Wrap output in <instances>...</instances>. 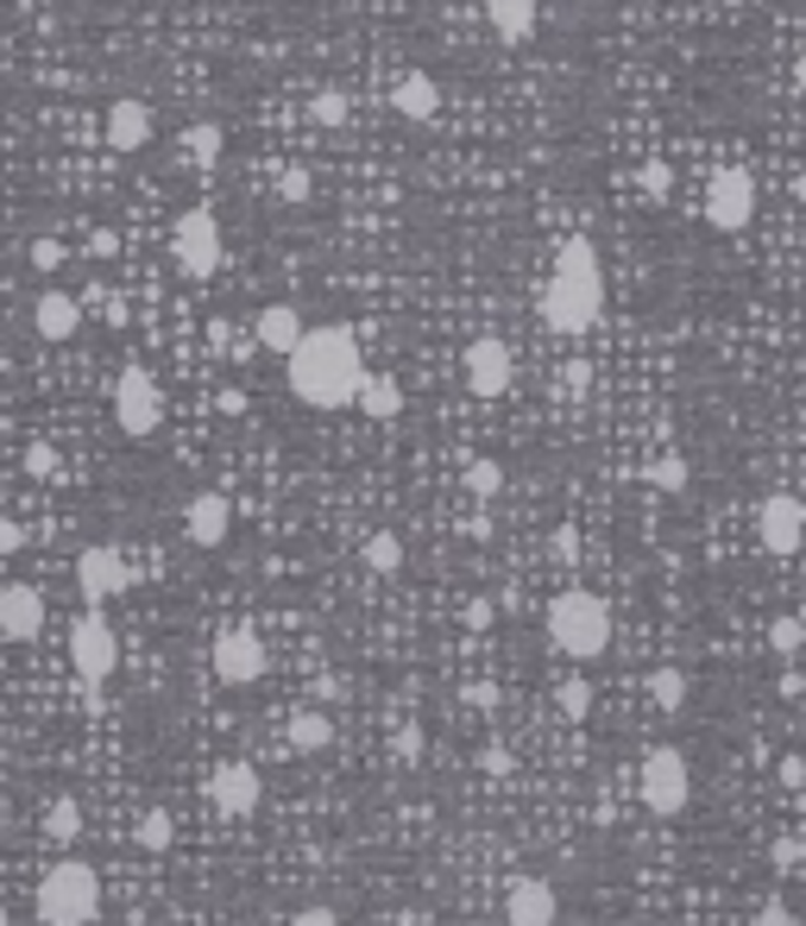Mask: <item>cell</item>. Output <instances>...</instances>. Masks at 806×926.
Segmentation results:
<instances>
[{"instance_id": "obj_1", "label": "cell", "mask_w": 806, "mask_h": 926, "mask_svg": "<svg viewBox=\"0 0 806 926\" xmlns=\"http://www.w3.org/2000/svg\"><path fill=\"white\" fill-rule=\"evenodd\" d=\"M283 378H290V391L303 397L309 410H347L353 397H359V385H366L359 334L341 329V322L303 329V341L283 353Z\"/></svg>"}, {"instance_id": "obj_2", "label": "cell", "mask_w": 806, "mask_h": 926, "mask_svg": "<svg viewBox=\"0 0 806 926\" xmlns=\"http://www.w3.org/2000/svg\"><path fill=\"white\" fill-rule=\"evenodd\" d=\"M542 322L555 334H587L605 309V278H599V259H592V240H561L555 246V278L542 284Z\"/></svg>"}, {"instance_id": "obj_3", "label": "cell", "mask_w": 806, "mask_h": 926, "mask_svg": "<svg viewBox=\"0 0 806 926\" xmlns=\"http://www.w3.org/2000/svg\"><path fill=\"white\" fill-rule=\"evenodd\" d=\"M548 643H555L561 656H573V661L605 656V643H611V612H605V599L587 593V586H567V593L548 605Z\"/></svg>"}, {"instance_id": "obj_4", "label": "cell", "mask_w": 806, "mask_h": 926, "mask_svg": "<svg viewBox=\"0 0 806 926\" xmlns=\"http://www.w3.org/2000/svg\"><path fill=\"white\" fill-rule=\"evenodd\" d=\"M101 914V876L88 863H51L39 882V920L44 926H88Z\"/></svg>"}, {"instance_id": "obj_5", "label": "cell", "mask_w": 806, "mask_h": 926, "mask_svg": "<svg viewBox=\"0 0 806 926\" xmlns=\"http://www.w3.org/2000/svg\"><path fill=\"white\" fill-rule=\"evenodd\" d=\"M69 668H76L83 687L114 681V668H120V637H114V624L101 617V605H88V612L69 624Z\"/></svg>"}, {"instance_id": "obj_6", "label": "cell", "mask_w": 806, "mask_h": 926, "mask_svg": "<svg viewBox=\"0 0 806 926\" xmlns=\"http://www.w3.org/2000/svg\"><path fill=\"white\" fill-rule=\"evenodd\" d=\"M171 259L183 278H215V265L227 259V234H221L215 208H183L171 227Z\"/></svg>"}, {"instance_id": "obj_7", "label": "cell", "mask_w": 806, "mask_h": 926, "mask_svg": "<svg viewBox=\"0 0 806 926\" xmlns=\"http://www.w3.org/2000/svg\"><path fill=\"white\" fill-rule=\"evenodd\" d=\"M636 788H643V807L655 819H675L687 814V800H694V775H687V756L680 750H649L643 756V769H636Z\"/></svg>"}, {"instance_id": "obj_8", "label": "cell", "mask_w": 806, "mask_h": 926, "mask_svg": "<svg viewBox=\"0 0 806 926\" xmlns=\"http://www.w3.org/2000/svg\"><path fill=\"white\" fill-rule=\"evenodd\" d=\"M114 422H120L132 441L158 435V422H164V385H158L146 366H127V373H120V385H114Z\"/></svg>"}, {"instance_id": "obj_9", "label": "cell", "mask_w": 806, "mask_h": 926, "mask_svg": "<svg viewBox=\"0 0 806 926\" xmlns=\"http://www.w3.org/2000/svg\"><path fill=\"white\" fill-rule=\"evenodd\" d=\"M756 215V176L743 171V164H724L712 183H706V227H719V234H743Z\"/></svg>"}, {"instance_id": "obj_10", "label": "cell", "mask_w": 806, "mask_h": 926, "mask_svg": "<svg viewBox=\"0 0 806 926\" xmlns=\"http://www.w3.org/2000/svg\"><path fill=\"white\" fill-rule=\"evenodd\" d=\"M127 586H132V568L114 542H88V549L76 554V593H83V605H108V599H120Z\"/></svg>"}, {"instance_id": "obj_11", "label": "cell", "mask_w": 806, "mask_h": 926, "mask_svg": "<svg viewBox=\"0 0 806 926\" xmlns=\"http://www.w3.org/2000/svg\"><path fill=\"white\" fill-rule=\"evenodd\" d=\"M265 668H271V656H265V637H259V631L234 624V631H221V637H215V675H221L227 687L265 681Z\"/></svg>"}, {"instance_id": "obj_12", "label": "cell", "mask_w": 806, "mask_h": 926, "mask_svg": "<svg viewBox=\"0 0 806 926\" xmlns=\"http://www.w3.org/2000/svg\"><path fill=\"white\" fill-rule=\"evenodd\" d=\"M756 536H763L769 554H794L806 542V505L794 492H769L756 505Z\"/></svg>"}, {"instance_id": "obj_13", "label": "cell", "mask_w": 806, "mask_h": 926, "mask_svg": "<svg viewBox=\"0 0 806 926\" xmlns=\"http://www.w3.org/2000/svg\"><path fill=\"white\" fill-rule=\"evenodd\" d=\"M511 378H517L511 347H504L498 334H480V341L466 347V391L473 397H504L511 391Z\"/></svg>"}, {"instance_id": "obj_14", "label": "cell", "mask_w": 806, "mask_h": 926, "mask_svg": "<svg viewBox=\"0 0 806 926\" xmlns=\"http://www.w3.org/2000/svg\"><path fill=\"white\" fill-rule=\"evenodd\" d=\"M259 794H265V782H259L252 763H221V769L208 775V800H215L227 819H246L259 807Z\"/></svg>"}, {"instance_id": "obj_15", "label": "cell", "mask_w": 806, "mask_h": 926, "mask_svg": "<svg viewBox=\"0 0 806 926\" xmlns=\"http://www.w3.org/2000/svg\"><path fill=\"white\" fill-rule=\"evenodd\" d=\"M227 529H234V505H227L221 492H196V498L183 505V536H190L196 549H221Z\"/></svg>"}, {"instance_id": "obj_16", "label": "cell", "mask_w": 806, "mask_h": 926, "mask_svg": "<svg viewBox=\"0 0 806 926\" xmlns=\"http://www.w3.org/2000/svg\"><path fill=\"white\" fill-rule=\"evenodd\" d=\"M44 631V593L39 586H0V637L32 643Z\"/></svg>"}, {"instance_id": "obj_17", "label": "cell", "mask_w": 806, "mask_h": 926, "mask_svg": "<svg viewBox=\"0 0 806 926\" xmlns=\"http://www.w3.org/2000/svg\"><path fill=\"white\" fill-rule=\"evenodd\" d=\"M555 914H561V902H555V889L536 876H517L511 889H504V920L511 926H555Z\"/></svg>"}, {"instance_id": "obj_18", "label": "cell", "mask_w": 806, "mask_h": 926, "mask_svg": "<svg viewBox=\"0 0 806 926\" xmlns=\"http://www.w3.org/2000/svg\"><path fill=\"white\" fill-rule=\"evenodd\" d=\"M101 132H108L114 152H146V146H152V108L132 101V95H120L108 108V120H101Z\"/></svg>"}, {"instance_id": "obj_19", "label": "cell", "mask_w": 806, "mask_h": 926, "mask_svg": "<svg viewBox=\"0 0 806 926\" xmlns=\"http://www.w3.org/2000/svg\"><path fill=\"white\" fill-rule=\"evenodd\" d=\"M32 329H39L44 341H69V334L83 329V297H69V290H39Z\"/></svg>"}, {"instance_id": "obj_20", "label": "cell", "mask_w": 806, "mask_h": 926, "mask_svg": "<svg viewBox=\"0 0 806 926\" xmlns=\"http://www.w3.org/2000/svg\"><path fill=\"white\" fill-rule=\"evenodd\" d=\"M259 347L265 353H290L297 341H303V309H290V303H265L259 309Z\"/></svg>"}, {"instance_id": "obj_21", "label": "cell", "mask_w": 806, "mask_h": 926, "mask_svg": "<svg viewBox=\"0 0 806 926\" xmlns=\"http://www.w3.org/2000/svg\"><path fill=\"white\" fill-rule=\"evenodd\" d=\"M397 114H404V120H416V127H429V120L441 114V88H436V76L410 69V76L397 83Z\"/></svg>"}, {"instance_id": "obj_22", "label": "cell", "mask_w": 806, "mask_h": 926, "mask_svg": "<svg viewBox=\"0 0 806 926\" xmlns=\"http://www.w3.org/2000/svg\"><path fill=\"white\" fill-rule=\"evenodd\" d=\"M485 20L504 44H524L536 32V0H485Z\"/></svg>"}, {"instance_id": "obj_23", "label": "cell", "mask_w": 806, "mask_h": 926, "mask_svg": "<svg viewBox=\"0 0 806 926\" xmlns=\"http://www.w3.org/2000/svg\"><path fill=\"white\" fill-rule=\"evenodd\" d=\"M359 410H366L372 422H391L397 410H404V391H397V378H385V373H366V385H359V397H353Z\"/></svg>"}, {"instance_id": "obj_24", "label": "cell", "mask_w": 806, "mask_h": 926, "mask_svg": "<svg viewBox=\"0 0 806 926\" xmlns=\"http://www.w3.org/2000/svg\"><path fill=\"white\" fill-rule=\"evenodd\" d=\"M334 744V725H327L322 712H297L290 719V750H303V756H315V750Z\"/></svg>"}, {"instance_id": "obj_25", "label": "cell", "mask_w": 806, "mask_h": 926, "mask_svg": "<svg viewBox=\"0 0 806 926\" xmlns=\"http://www.w3.org/2000/svg\"><path fill=\"white\" fill-rule=\"evenodd\" d=\"M183 146H190V158H196V164H221V152H227V132H221L215 120H196V127L183 132Z\"/></svg>"}, {"instance_id": "obj_26", "label": "cell", "mask_w": 806, "mask_h": 926, "mask_svg": "<svg viewBox=\"0 0 806 926\" xmlns=\"http://www.w3.org/2000/svg\"><path fill=\"white\" fill-rule=\"evenodd\" d=\"M649 700L662 706V712H680V706H687V675H680V668H655L649 675Z\"/></svg>"}, {"instance_id": "obj_27", "label": "cell", "mask_w": 806, "mask_h": 926, "mask_svg": "<svg viewBox=\"0 0 806 926\" xmlns=\"http://www.w3.org/2000/svg\"><path fill=\"white\" fill-rule=\"evenodd\" d=\"M366 568H372V573H397V568H404V542H397L391 529L366 536Z\"/></svg>"}, {"instance_id": "obj_28", "label": "cell", "mask_w": 806, "mask_h": 926, "mask_svg": "<svg viewBox=\"0 0 806 926\" xmlns=\"http://www.w3.org/2000/svg\"><path fill=\"white\" fill-rule=\"evenodd\" d=\"M555 712H561V719H587V712H592V687L580 681V675L561 681V687H555Z\"/></svg>"}, {"instance_id": "obj_29", "label": "cell", "mask_w": 806, "mask_h": 926, "mask_svg": "<svg viewBox=\"0 0 806 926\" xmlns=\"http://www.w3.org/2000/svg\"><path fill=\"white\" fill-rule=\"evenodd\" d=\"M171 838H176V819H171V807H152V814L139 819V844H146V851H164Z\"/></svg>"}, {"instance_id": "obj_30", "label": "cell", "mask_w": 806, "mask_h": 926, "mask_svg": "<svg viewBox=\"0 0 806 926\" xmlns=\"http://www.w3.org/2000/svg\"><path fill=\"white\" fill-rule=\"evenodd\" d=\"M44 832H51V838H76V832H83V807H76L69 794H64V800H51V814H44Z\"/></svg>"}, {"instance_id": "obj_31", "label": "cell", "mask_w": 806, "mask_h": 926, "mask_svg": "<svg viewBox=\"0 0 806 926\" xmlns=\"http://www.w3.org/2000/svg\"><path fill=\"white\" fill-rule=\"evenodd\" d=\"M309 114H315V127H347V95H341V88H322V95H315V101H309Z\"/></svg>"}, {"instance_id": "obj_32", "label": "cell", "mask_w": 806, "mask_h": 926, "mask_svg": "<svg viewBox=\"0 0 806 926\" xmlns=\"http://www.w3.org/2000/svg\"><path fill=\"white\" fill-rule=\"evenodd\" d=\"M649 480L662 485V492H687V461H680V454H662V461L649 466Z\"/></svg>"}, {"instance_id": "obj_33", "label": "cell", "mask_w": 806, "mask_h": 926, "mask_svg": "<svg viewBox=\"0 0 806 926\" xmlns=\"http://www.w3.org/2000/svg\"><path fill=\"white\" fill-rule=\"evenodd\" d=\"M466 485H473L480 498H492V492L504 485V466L498 461H473V466H466Z\"/></svg>"}, {"instance_id": "obj_34", "label": "cell", "mask_w": 806, "mask_h": 926, "mask_svg": "<svg viewBox=\"0 0 806 926\" xmlns=\"http://www.w3.org/2000/svg\"><path fill=\"white\" fill-rule=\"evenodd\" d=\"M636 183H643V190H649L655 202L668 196V190H675V171H668V164H662V158H649V164H643V171H636Z\"/></svg>"}, {"instance_id": "obj_35", "label": "cell", "mask_w": 806, "mask_h": 926, "mask_svg": "<svg viewBox=\"0 0 806 926\" xmlns=\"http://www.w3.org/2000/svg\"><path fill=\"white\" fill-rule=\"evenodd\" d=\"M769 643H775L782 656H794V649H800V643H806V624H800V617H775V631H769Z\"/></svg>"}, {"instance_id": "obj_36", "label": "cell", "mask_w": 806, "mask_h": 926, "mask_svg": "<svg viewBox=\"0 0 806 926\" xmlns=\"http://www.w3.org/2000/svg\"><path fill=\"white\" fill-rule=\"evenodd\" d=\"M309 190H315V183H309L303 164H290V171L278 176V196H283V202H309Z\"/></svg>"}, {"instance_id": "obj_37", "label": "cell", "mask_w": 806, "mask_h": 926, "mask_svg": "<svg viewBox=\"0 0 806 926\" xmlns=\"http://www.w3.org/2000/svg\"><path fill=\"white\" fill-rule=\"evenodd\" d=\"M64 259H69V252H64L57 240H32V271H44V278H51Z\"/></svg>"}, {"instance_id": "obj_38", "label": "cell", "mask_w": 806, "mask_h": 926, "mask_svg": "<svg viewBox=\"0 0 806 926\" xmlns=\"http://www.w3.org/2000/svg\"><path fill=\"white\" fill-rule=\"evenodd\" d=\"M25 549V529L13 517H0V554H20Z\"/></svg>"}, {"instance_id": "obj_39", "label": "cell", "mask_w": 806, "mask_h": 926, "mask_svg": "<svg viewBox=\"0 0 806 926\" xmlns=\"http://www.w3.org/2000/svg\"><path fill=\"white\" fill-rule=\"evenodd\" d=\"M290 926H341V914H334V907H303Z\"/></svg>"}, {"instance_id": "obj_40", "label": "cell", "mask_w": 806, "mask_h": 926, "mask_svg": "<svg viewBox=\"0 0 806 926\" xmlns=\"http://www.w3.org/2000/svg\"><path fill=\"white\" fill-rule=\"evenodd\" d=\"M775 775H782V788H800V782H806V763H800V756H782V769H775Z\"/></svg>"}, {"instance_id": "obj_41", "label": "cell", "mask_w": 806, "mask_h": 926, "mask_svg": "<svg viewBox=\"0 0 806 926\" xmlns=\"http://www.w3.org/2000/svg\"><path fill=\"white\" fill-rule=\"evenodd\" d=\"M25 473L44 480V473H51V448H25Z\"/></svg>"}, {"instance_id": "obj_42", "label": "cell", "mask_w": 806, "mask_h": 926, "mask_svg": "<svg viewBox=\"0 0 806 926\" xmlns=\"http://www.w3.org/2000/svg\"><path fill=\"white\" fill-rule=\"evenodd\" d=\"M555 554H561V561H573V554H580V536H573V529H561V536H555Z\"/></svg>"}, {"instance_id": "obj_43", "label": "cell", "mask_w": 806, "mask_h": 926, "mask_svg": "<svg viewBox=\"0 0 806 926\" xmlns=\"http://www.w3.org/2000/svg\"><path fill=\"white\" fill-rule=\"evenodd\" d=\"M397 750H404V756H410V763H416V756H422V731H404V737H397Z\"/></svg>"}, {"instance_id": "obj_44", "label": "cell", "mask_w": 806, "mask_h": 926, "mask_svg": "<svg viewBox=\"0 0 806 926\" xmlns=\"http://www.w3.org/2000/svg\"><path fill=\"white\" fill-rule=\"evenodd\" d=\"M763 926H787V907H782V902H769V907H763Z\"/></svg>"}, {"instance_id": "obj_45", "label": "cell", "mask_w": 806, "mask_h": 926, "mask_svg": "<svg viewBox=\"0 0 806 926\" xmlns=\"http://www.w3.org/2000/svg\"><path fill=\"white\" fill-rule=\"evenodd\" d=\"M794 196H800V202H806V171H800V176H794Z\"/></svg>"}, {"instance_id": "obj_46", "label": "cell", "mask_w": 806, "mask_h": 926, "mask_svg": "<svg viewBox=\"0 0 806 926\" xmlns=\"http://www.w3.org/2000/svg\"><path fill=\"white\" fill-rule=\"evenodd\" d=\"M794 76H800V88H806V57H800V69H794Z\"/></svg>"}]
</instances>
